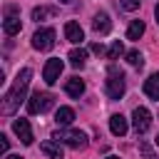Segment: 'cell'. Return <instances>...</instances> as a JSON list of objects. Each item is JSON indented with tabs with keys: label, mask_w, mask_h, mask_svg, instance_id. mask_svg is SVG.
<instances>
[{
	"label": "cell",
	"mask_w": 159,
	"mask_h": 159,
	"mask_svg": "<svg viewBox=\"0 0 159 159\" xmlns=\"http://www.w3.org/2000/svg\"><path fill=\"white\" fill-rule=\"evenodd\" d=\"M157 147H159V137H157Z\"/></svg>",
	"instance_id": "obj_30"
},
{
	"label": "cell",
	"mask_w": 159,
	"mask_h": 159,
	"mask_svg": "<svg viewBox=\"0 0 159 159\" xmlns=\"http://www.w3.org/2000/svg\"><path fill=\"white\" fill-rule=\"evenodd\" d=\"M119 55H124V45H122V42L117 40V42H114V45H112V47L107 50V57H109V60H117Z\"/></svg>",
	"instance_id": "obj_21"
},
{
	"label": "cell",
	"mask_w": 159,
	"mask_h": 159,
	"mask_svg": "<svg viewBox=\"0 0 159 159\" xmlns=\"http://www.w3.org/2000/svg\"><path fill=\"white\" fill-rule=\"evenodd\" d=\"M154 17H157V25H159V5L154 7Z\"/></svg>",
	"instance_id": "obj_26"
},
{
	"label": "cell",
	"mask_w": 159,
	"mask_h": 159,
	"mask_svg": "<svg viewBox=\"0 0 159 159\" xmlns=\"http://www.w3.org/2000/svg\"><path fill=\"white\" fill-rule=\"evenodd\" d=\"M65 92H67L70 97H75V99H80V97L84 94V82H82L80 77H70V80L65 82Z\"/></svg>",
	"instance_id": "obj_12"
},
{
	"label": "cell",
	"mask_w": 159,
	"mask_h": 159,
	"mask_svg": "<svg viewBox=\"0 0 159 159\" xmlns=\"http://www.w3.org/2000/svg\"><path fill=\"white\" fill-rule=\"evenodd\" d=\"M5 159H22V157H17V154H7Z\"/></svg>",
	"instance_id": "obj_27"
},
{
	"label": "cell",
	"mask_w": 159,
	"mask_h": 159,
	"mask_svg": "<svg viewBox=\"0 0 159 159\" xmlns=\"http://www.w3.org/2000/svg\"><path fill=\"white\" fill-rule=\"evenodd\" d=\"M40 152H42L45 157H50V159H62V147H60L57 139H45V142L40 144Z\"/></svg>",
	"instance_id": "obj_10"
},
{
	"label": "cell",
	"mask_w": 159,
	"mask_h": 159,
	"mask_svg": "<svg viewBox=\"0 0 159 159\" xmlns=\"http://www.w3.org/2000/svg\"><path fill=\"white\" fill-rule=\"evenodd\" d=\"M62 60L60 57H50L47 62H45V70H42V80L47 82V84H55L57 80H60V75H62Z\"/></svg>",
	"instance_id": "obj_7"
},
{
	"label": "cell",
	"mask_w": 159,
	"mask_h": 159,
	"mask_svg": "<svg viewBox=\"0 0 159 159\" xmlns=\"http://www.w3.org/2000/svg\"><path fill=\"white\" fill-rule=\"evenodd\" d=\"M52 104H55V97L50 94V92H32L30 94V99H27V112L30 114H45L47 109H52Z\"/></svg>",
	"instance_id": "obj_4"
},
{
	"label": "cell",
	"mask_w": 159,
	"mask_h": 159,
	"mask_svg": "<svg viewBox=\"0 0 159 159\" xmlns=\"http://www.w3.org/2000/svg\"><path fill=\"white\" fill-rule=\"evenodd\" d=\"M107 159H119V157H107Z\"/></svg>",
	"instance_id": "obj_29"
},
{
	"label": "cell",
	"mask_w": 159,
	"mask_h": 159,
	"mask_svg": "<svg viewBox=\"0 0 159 159\" xmlns=\"http://www.w3.org/2000/svg\"><path fill=\"white\" fill-rule=\"evenodd\" d=\"M139 152L144 154V159H157L154 149H152V147H149V142H144V139H139Z\"/></svg>",
	"instance_id": "obj_22"
},
{
	"label": "cell",
	"mask_w": 159,
	"mask_h": 159,
	"mask_svg": "<svg viewBox=\"0 0 159 159\" xmlns=\"http://www.w3.org/2000/svg\"><path fill=\"white\" fill-rule=\"evenodd\" d=\"M104 89H107V97H109V99H122V97H124L127 82H124V75H122L117 67H109V72H107V82H104Z\"/></svg>",
	"instance_id": "obj_2"
},
{
	"label": "cell",
	"mask_w": 159,
	"mask_h": 159,
	"mask_svg": "<svg viewBox=\"0 0 159 159\" xmlns=\"http://www.w3.org/2000/svg\"><path fill=\"white\" fill-rule=\"evenodd\" d=\"M92 30H94L97 35H107V32L112 30L109 15H107V12H97V15H94V20H92Z\"/></svg>",
	"instance_id": "obj_11"
},
{
	"label": "cell",
	"mask_w": 159,
	"mask_h": 159,
	"mask_svg": "<svg viewBox=\"0 0 159 159\" xmlns=\"http://www.w3.org/2000/svg\"><path fill=\"white\" fill-rule=\"evenodd\" d=\"M144 94L149 99H159V72H154L144 80Z\"/></svg>",
	"instance_id": "obj_14"
},
{
	"label": "cell",
	"mask_w": 159,
	"mask_h": 159,
	"mask_svg": "<svg viewBox=\"0 0 159 159\" xmlns=\"http://www.w3.org/2000/svg\"><path fill=\"white\" fill-rule=\"evenodd\" d=\"M12 132L20 137V142H22L25 147H30V144H32V129H30V122H27L25 117H20V119H15V122H12Z\"/></svg>",
	"instance_id": "obj_8"
},
{
	"label": "cell",
	"mask_w": 159,
	"mask_h": 159,
	"mask_svg": "<svg viewBox=\"0 0 159 159\" xmlns=\"http://www.w3.org/2000/svg\"><path fill=\"white\" fill-rule=\"evenodd\" d=\"M65 37L72 42V45H80L82 40H84V30L80 27V22H75V20H70L67 25H65Z\"/></svg>",
	"instance_id": "obj_9"
},
{
	"label": "cell",
	"mask_w": 159,
	"mask_h": 159,
	"mask_svg": "<svg viewBox=\"0 0 159 159\" xmlns=\"http://www.w3.org/2000/svg\"><path fill=\"white\" fill-rule=\"evenodd\" d=\"M55 30L52 27H40L35 35H32V47L35 50H40V52H47V50H52L55 47Z\"/></svg>",
	"instance_id": "obj_5"
},
{
	"label": "cell",
	"mask_w": 159,
	"mask_h": 159,
	"mask_svg": "<svg viewBox=\"0 0 159 159\" xmlns=\"http://www.w3.org/2000/svg\"><path fill=\"white\" fill-rule=\"evenodd\" d=\"M144 35V22L142 20H132L129 30H127V40H139Z\"/></svg>",
	"instance_id": "obj_18"
},
{
	"label": "cell",
	"mask_w": 159,
	"mask_h": 159,
	"mask_svg": "<svg viewBox=\"0 0 159 159\" xmlns=\"http://www.w3.org/2000/svg\"><path fill=\"white\" fill-rule=\"evenodd\" d=\"M109 129H112L114 137H124L127 129H129V124H127V119H124L122 114H112V117H109Z\"/></svg>",
	"instance_id": "obj_13"
},
{
	"label": "cell",
	"mask_w": 159,
	"mask_h": 159,
	"mask_svg": "<svg viewBox=\"0 0 159 159\" xmlns=\"http://www.w3.org/2000/svg\"><path fill=\"white\" fill-rule=\"evenodd\" d=\"M60 2H62V5H67V2H72V0H60Z\"/></svg>",
	"instance_id": "obj_28"
},
{
	"label": "cell",
	"mask_w": 159,
	"mask_h": 159,
	"mask_svg": "<svg viewBox=\"0 0 159 159\" xmlns=\"http://www.w3.org/2000/svg\"><path fill=\"white\" fill-rule=\"evenodd\" d=\"M2 30H5V35H17L20 30H22V22H20V17L17 15H7L5 17V22H2Z\"/></svg>",
	"instance_id": "obj_15"
},
{
	"label": "cell",
	"mask_w": 159,
	"mask_h": 159,
	"mask_svg": "<svg viewBox=\"0 0 159 159\" xmlns=\"http://www.w3.org/2000/svg\"><path fill=\"white\" fill-rule=\"evenodd\" d=\"M127 62H129L132 67H142V65H144V57H142L139 50H129V52H127Z\"/></svg>",
	"instance_id": "obj_20"
},
{
	"label": "cell",
	"mask_w": 159,
	"mask_h": 159,
	"mask_svg": "<svg viewBox=\"0 0 159 159\" xmlns=\"http://www.w3.org/2000/svg\"><path fill=\"white\" fill-rule=\"evenodd\" d=\"M72 119H75V109H72V107H60V109L55 112V122L62 124V127L72 124Z\"/></svg>",
	"instance_id": "obj_16"
},
{
	"label": "cell",
	"mask_w": 159,
	"mask_h": 159,
	"mask_svg": "<svg viewBox=\"0 0 159 159\" xmlns=\"http://www.w3.org/2000/svg\"><path fill=\"white\" fill-rule=\"evenodd\" d=\"M119 2H122V7H124L127 12H134V10L139 7V2H142V0H119Z\"/></svg>",
	"instance_id": "obj_23"
},
{
	"label": "cell",
	"mask_w": 159,
	"mask_h": 159,
	"mask_svg": "<svg viewBox=\"0 0 159 159\" xmlns=\"http://www.w3.org/2000/svg\"><path fill=\"white\" fill-rule=\"evenodd\" d=\"M89 50H92V52H97V55H102V52H104V47H102V42H94V45H92Z\"/></svg>",
	"instance_id": "obj_25"
},
{
	"label": "cell",
	"mask_w": 159,
	"mask_h": 159,
	"mask_svg": "<svg viewBox=\"0 0 159 159\" xmlns=\"http://www.w3.org/2000/svg\"><path fill=\"white\" fill-rule=\"evenodd\" d=\"M7 149H10V142H7V137H5V134H0V152H2V154H7Z\"/></svg>",
	"instance_id": "obj_24"
},
{
	"label": "cell",
	"mask_w": 159,
	"mask_h": 159,
	"mask_svg": "<svg viewBox=\"0 0 159 159\" xmlns=\"http://www.w3.org/2000/svg\"><path fill=\"white\" fill-rule=\"evenodd\" d=\"M30 77H32V70L30 67H22L12 82V87L5 92L2 97V114H15V109L20 107V102L25 99V92H27V84H30Z\"/></svg>",
	"instance_id": "obj_1"
},
{
	"label": "cell",
	"mask_w": 159,
	"mask_h": 159,
	"mask_svg": "<svg viewBox=\"0 0 159 159\" xmlns=\"http://www.w3.org/2000/svg\"><path fill=\"white\" fill-rule=\"evenodd\" d=\"M132 124H134V132L137 134H144L149 127H152V112L147 107H134L132 112Z\"/></svg>",
	"instance_id": "obj_6"
},
{
	"label": "cell",
	"mask_w": 159,
	"mask_h": 159,
	"mask_svg": "<svg viewBox=\"0 0 159 159\" xmlns=\"http://www.w3.org/2000/svg\"><path fill=\"white\" fill-rule=\"evenodd\" d=\"M52 139H57L60 144H67V147H72V149L87 147V134H84L82 129H57V132L52 134Z\"/></svg>",
	"instance_id": "obj_3"
},
{
	"label": "cell",
	"mask_w": 159,
	"mask_h": 159,
	"mask_svg": "<svg viewBox=\"0 0 159 159\" xmlns=\"http://www.w3.org/2000/svg\"><path fill=\"white\" fill-rule=\"evenodd\" d=\"M57 15V7H35L32 10V20H45V17H55Z\"/></svg>",
	"instance_id": "obj_19"
},
{
	"label": "cell",
	"mask_w": 159,
	"mask_h": 159,
	"mask_svg": "<svg viewBox=\"0 0 159 159\" xmlns=\"http://www.w3.org/2000/svg\"><path fill=\"white\" fill-rule=\"evenodd\" d=\"M67 60H70L72 67L80 70V67H84V62H87V50H82V47H80V50H72V52L67 55Z\"/></svg>",
	"instance_id": "obj_17"
}]
</instances>
